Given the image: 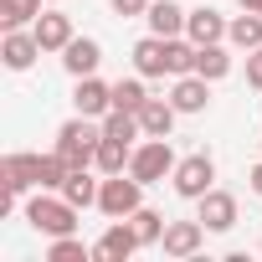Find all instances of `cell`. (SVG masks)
Listing matches in <instances>:
<instances>
[{
	"label": "cell",
	"mask_w": 262,
	"mask_h": 262,
	"mask_svg": "<svg viewBox=\"0 0 262 262\" xmlns=\"http://www.w3.org/2000/svg\"><path fill=\"white\" fill-rule=\"evenodd\" d=\"M128 160H134V144H128V139H113V134H103V139H98L93 165H98L103 175H123V170H128Z\"/></svg>",
	"instance_id": "obj_19"
},
{
	"label": "cell",
	"mask_w": 262,
	"mask_h": 262,
	"mask_svg": "<svg viewBox=\"0 0 262 262\" xmlns=\"http://www.w3.org/2000/svg\"><path fill=\"white\" fill-rule=\"evenodd\" d=\"M195 72H201L206 82H221V77L231 72V52H226L221 41H211V47H195Z\"/></svg>",
	"instance_id": "obj_20"
},
{
	"label": "cell",
	"mask_w": 262,
	"mask_h": 262,
	"mask_svg": "<svg viewBox=\"0 0 262 262\" xmlns=\"http://www.w3.org/2000/svg\"><path fill=\"white\" fill-rule=\"evenodd\" d=\"M93 257V247H82L77 236H52V247H47V262H88Z\"/></svg>",
	"instance_id": "obj_27"
},
{
	"label": "cell",
	"mask_w": 262,
	"mask_h": 262,
	"mask_svg": "<svg viewBox=\"0 0 262 262\" xmlns=\"http://www.w3.org/2000/svg\"><path fill=\"white\" fill-rule=\"evenodd\" d=\"M144 180H134V175H108L103 180V190H98V211L108 216V221H123V216H134L139 206H144Z\"/></svg>",
	"instance_id": "obj_3"
},
{
	"label": "cell",
	"mask_w": 262,
	"mask_h": 262,
	"mask_svg": "<svg viewBox=\"0 0 262 262\" xmlns=\"http://www.w3.org/2000/svg\"><path fill=\"white\" fill-rule=\"evenodd\" d=\"M47 6H62V0H47Z\"/></svg>",
	"instance_id": "obj_32"
},
{
	"label": "cell",
	"mask_w": 262,
	"mask_h": 262,
	"mask_svg": "<svg viewBox=\"0 0 262 262\" xmlns=\"http://www.w3.org/2000/svg\"><path fill=\"white\" fill-rule=\"evenodd\" d=\"M139 247H144V242H139L134 221L123 216V221H113V226H108V231H103V236L93 242V257H108V262H123V257H134Z\"/></svg>",
	"instance_id": "obj_6"
},
{
	"label": "cell",
	"mask_w": 262,
	"mask_h": 262,
	"mask_svg": "<svg viewBox=\"0 0 262 262\" xmlns=\"http://www.w3.org/2000/svg\"><path fill=\"white\" fill-rule=\"evenodd\" d=\"M201 221H206V231H231V226H236V195L206 190V195H201Z\"/></svg>",
	"instance_id": "obj_16"
},
{
	"label": "cell",
	"mask_w": 262,
	"mask_h": 262,
	"mask_svg": "<svg viewBox=\"0 0 262 262\" xmlns=\"http://www.w3.org/2000/svg\"><path fill=\"white\" fill-rule=\"evenodd\" d=\"M0 57H6V67L11 72H26L36 57H41V41H36V31H6V41H0Z\"/></svg>",
	"instance_id": "obj_9"
},
{
	"label": "cell",
	"mask_w": 262,
	"mask_h": 262,
	"mask_svg": "<svg viewBox=\"0 0 262 262\" xmlns=\"http://www.w3.org/2000/svg\"><path fill=\"white\" fill-rule=\"evenodd\" d=\"M98 139H103V123L93 128V118L77 113V118H67V123L57 128V155H62L72 170H88L93 155H98Z\"/></svg>",
	"instance_id": "obj_1"
},
{
	"label": "cell",
	"mask_w": 262,
	"mask_h": 262,
	"mask_svg": "<svg viewBox=\"0 0 262 262\" xmlns=\"http://www.w3.org/2000/svg\"><path fill=\"white\" fill-rule=\"evenodd\" d=\"M26 221H31L36 231H47V236H72V231H77V206H72L62 190H57V195L41 190V195L26 206Z\"/></svg>",
	"instance_id": "obj_2"
},
{
	"label": "cell",
	"mask_w": 262,
	"mask_h": 262,
	"mask_svg": "<svg viewBox=\"0 0 262 262\" xmlns=\"http://www.w3.org/2000/svg\"><path fill=\"white\" fill-rule=\"evenodd\" d=\"M170 103H175L180 113H206V103H211V82H206L201 72H185V77H175Z\"/></svg>",
	"instance_id": "obj_11"
},
{
	"label": "cell",
	"mask_w": 262,
	"mask_h": 262,
	"mask_svg": "<svg viewBox=\"0 0 262 262\" xmlns=\"http://www.w3.org/2000/svg\"><path fill=\"white\" fill-rule=\"evenodd\" d=\"M144 21H149V31H155V36H185L190 11H180L175 0H155V6L144 11Z\"/></svg>",
	"instance_id": "obj_18"
},
{
	"label": "cell",
	"mask_w": 262,
	"mask_h": 262,
	"mask_svg": "<svg viewBox=\"0 0 262 262\" xmlns=\"http://www.w3.org/2000/svg\"><path fill=\"white\" fill-rule=\"evenodd\" d=\"M36 16H41V0H0V26L6 31H16V26H26Z\"/></svg>",
	"instance_id": "obj_24"
},
{
	"label": "cell",
	"mask_w": 262,
	"mask_h": 262,
	"mask_svg": "<svg viewBox=\"0 0 262 262\" xmlns=\"http://www.w3.org/2000/svg\"><path fill=\"white\" fill-rule=\"evenodd\" d=\"M144 103H149V93H144V82H139V77H123V82H113V108L139 113Z\"/></svg>",
	"instance_id": "obj_26"
},
{
	"label": "cell",
	"mask_w": 262,
	"mask_h": 262,
	"mask_svg": "<svg viewBox=\"0 0 262 262\" xmlns=\"http://www.w3.org/2000/svg\"><path fill=\"white\" fill-rule=\"evenodd\" d=\"M242 11H257L262 16V0H242Z\"/></svg>",
	"instance_id": "obj_31"
},
{
	"label": "cell",
	"mask_w": 262,
	"mask_h": 262,
	"mask_svg": "<svg viewBox=\"0 0 262 262\" xmlns=\"http://www.w3.org/2000/svg\"><path fill=\"white\" fill-rule=\"evenodd\" d=\"M175 149H170V139H144L139 149H134V160H128V175L134 180H144V185H160L165 175H175Z\"/></svg>",
	"instance_id": "obj_4"
},
{
	"label": "cell",
	"mask_w": 262,
	"mask_h": 262,
	"mask_svg": "<svg viewBox=\"0 0 262 262\" xmlns=\"http://www.w3.org/2000/svg\"><path fill=\"white\" fill-rule=\"evenodd\" d=\"M31 31H36L41 52H62V47L72 41V16H62V11H41V16L31 21Z\"/></svg>",
	"instance_id": "obj_14"
},
{
	"label": "cell",
	"mask_w": 262,
	"mask_h": 262,
	"mask_svg": "<svg viewBox=\"0 0 262 262\" xmlns=\"http://www.w3.org/2000/svg\"><path fill=\"white\" fill-rule=\"evenodd\" d=\"M211 180H216V160H211L206 149H201V155H185V160L175 165V175H170L175 195H185V201H201L206 190H216Z\"/></svg>",
	"instance_id": "obj_5"
},
{
	"label": "cell",
	"mask_w": 262,
	"mask_h": 262,
	"mask_svg": "<svg viewBox=\"0 0 262 262\" xmlns=\"http://www.w3.org/2000/svg\"><path fill=\"white\" fill-rule=\"evenodd\" d=\"M128 221H134V231H139V242H144V247H155V242L165 236V226H170V221H165L160 211H149V206H139Z\"/></svg>",
	"instance_id": "obj_25"
},
{
	"label": "cell",
	"mask_w": 262,
	"mask_h": 262,
	"mask_svg": "<svg viewBox=\"0 0 262 262\" xmlns=\"http://www.w3.org/2000/svg\"><path fill=\"white\" fill-rule=\"evenodd\" d=\"M226 41H231V47H242V52H257V47H262V16H257V11L236 16V21L226 26Z\"/></svg>",
	"instance_id": "obj_21"
},
{
	"label": "cell",
	"mask_w": 262,
	"mask_h": 262,
	"mask_svg": "<svg viewBox=\"0 0 262 262\" xmlns=\"http://www.w3.org/2000/svg\"><path fill=\"white\" fill-rule=\"evenodd\" d=\"M98 62H103V47H98L93 36H72V41L62 47V67H67L72 77H93Z\"/></svg>",
	"instance_id": "obj_10"
},
{
	"label": "cell",
	"mask_w": 262,
	"mask_h": 262,
	"mask_svg": "<svg viewBox=\"0 0 262 262\" xmlns=\"http://www.w3.org/2000/svg\"><path fill=\"white\" fill-rule=\"evenodd\" d=\"M98 190H103V185H98L88 170H72V175L62 180V195H67L77 211H82V206H98Z\"/></svg>",
	"instance_id": "obj_22"
},
{
	"label": "cell",
	"mask_w": 262,
	"mask_h": 262,
	"mask_svg": "<svg viewBox=\"0 0 262 262\" xmlns=\"http://www.w3.org/2000/svg\"><path fill=\"white\" fill-rule=\"evenodd\" d=\"M201 242H206V221H201V216H195V221H170L165 236H160L165 257H195Z\"/></svg>",
	"instance_id": "obj_7"
},
{
	"label": "cell",
	"mask_w": 262,
	"mask_h": 262,
	"mask_svg": "<svg viewBox=\"0 0 262 262\" xmlns=\"http://www.w3.org/2000/svg\"><path fill=\"white\" fill-rule=\"evenodd\" d=\"M134 72L139 77H170V52H165V36H144L139 47H134Z\"/></svg>",
	"instance_id": "obj_15"
},
{
	"label": "cell",
	"mask_w": 262,
	"mask_h": 262,
	"mask_svg": "<svg viewBox=\"0 0 262 262\" xmlns=\"http://www.w3.org/2000/svg\"><path fill=\"white\" fill-rule=\"evenodd\" d=\"M72 103H77V113H88V118H103V113L113 108V88H108V82H98V77H77V93H72Z\"/></svg>",
	"instance_id": "obj_17"
},
{
	"label": "cell",
	"mask_w": 262,
	"mask_h": 262,
	"mask_svg": "<svg viewBox=\"0 0 262 262\" xmlns=\"http://www.w3.org/2000/svg\"><path fill=\"white\" fill-rule=\"evenodd\" d=\"M247 185H252V190L262 195V165H252V175H247Z\"/></svg>",
	"instance_id": "obj_30"
},
{
	"label": "cell",
	"mask_w": 262,
	"mask_h": 262,
	"mask_svg": "<svg viewBox=\"0 0 262 262\" xmlns=\"http://www.w3.org/2000/svg\"><path fill=\"white\" fill-rule=\"evenodd\" d=\"M0 185L6 190H31V185H41V155H6L0 160Z\"/></svg>",
	"instance_id": "obj_8"
},
{
	"label": "cell",
	"mask_w": 262,
	"mask_h": 262,
	"mask_svg": "<svg viewBox=\"0 0 262 262\" xmlns=\"http://www.w3.org/2000/svg\"><path fill=\"white\" fill-rule=\"evenodd\" d=\"M103 134H113V139H128L134 144L144 128H139V113H128V108H108L103 113Z\"/></svg>",
	"instance_id": "obj_23"
},
{
	"label": "cell",
	"mask_w": 262,
	"mask_h": 262,
	"mask_svg": "<svg viewBox=\"0 0 262 262\" xmlns=\"http://www.w3.org/2000/svg\"><path fill=\"white\" fill-rule=\"evenodd\" d=\"M226 16L221 11H211V6H201V11H190V21H185V36L195 41V47H211V41H226Z\"/></svg>",
	"instance_id": "obj_13"
},
{
	"label": "cell",
	"mask_w": 262,
	"mask_h": 262,
	"mask_svg": "<svg viewBox=\"0 0 262 262\" xmlns=\"http://www.w3.org/2000/svg\"><path fill=\"white\" fill-rule=\"evenodd\" d=\"M247 82H252V88L262 93V47H257V52L247 57Z\"/></svg>",
	"instance_id": "obj_29"
},
{
	"label": "cell",
	"mask_w": 262,
	"mask_h": 262,
	"mask_svg": "<svg viewBox=\"0 0 262 262\" xmlns=\"http://www.w3.org/2000/svg\"><path fill=\"white\" fill-rule=\"evenodd\" d=\"M149 6H155V0H113V11H118V16H144Z\"/></svg>",
	"instance_id": "obj_28"
},
{
	"label": "cell",
	"mask_w": 262,
	"mask_h": 262,
	"mask_svg": "<svg viewBox=\"0 0 262 262\" xmlns=\"http://www.w3.org/2000/svg\"><path fill=\"white\" fill-rule=\"evenodd\" d=\"M175 118H180V108H175L170 98H149V103L139 108V128H144V139H170Z\"/></svg>",
	"instance_id": "obj_12"
}]
</instances>
